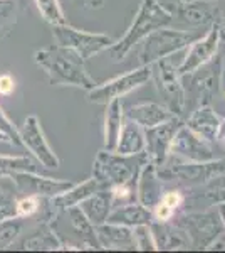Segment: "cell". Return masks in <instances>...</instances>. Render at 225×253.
<instances>
[{"label":"cell","instance_id":"obj_1","mask_svg":"<svg viewBox=\"0 0 225 253\" xmlns=\"http://www.w3.org/2000/svg\"><path fill=\"white\" fill-rule=\"evenodd\" d=\"M34 61L46 71L54 86H76L89 91L97 84L86 71V61L69 47L54 44L40 49L34 54Z\"/></svg>","mask_w":225,"mask_h":253},{"label":"cell","instance_id":"obj_2","mask_svg":"<svg viewBox=\"0 0 225 253\" xmlns=\"http://www.w3.org/2000/svg\"><path fill=\"white\" fill-rule=\"evenodd\" d=\"M175 22L173 12L165 7L158 0H141L140 9L134 15L131 26L123 34L121 39L114 41V44L108 49L109 56L114 63H121L128 56V52L141 42L143 39L160 27H168Z\"/></svg>","mask_w":225,"mask_h":253},{"label":"cell","instance_id":"obj_3","mask_svg":"<svg viewBox=\"0 0 225 253\" xmlns=\"http://www.w3.org/2000/svg\"><path fill=\"white\" fill-rule=\"evenodd\" d=\"M225 61L224 54L219 52L208 63L202 64L195 71L182 76L185 89V108L183 113H190L203 105H212L215 96L222 91Z\"/></svg>","mask_w":225,"mask_h":253},{"label":"cell","instance_id":"obj_4","mask_svg":"<svg viewBox=\"0 0 225 253\" xmlns=\"http://www.w3.org/2000/svg\"><path fill=\"white\" fill-rule=\"evenodd\" d=\"M148 161L150 159L146 152L125 156V154H118L114 150L103 149L94 159L93 175L108 187L114 184L136 186L138 175Z\"/></svg>","mask_w":225,"mask_h":253},{"label":"cell","instance_id":"obj_5","mask_svg":"<svg viewBox=\"0 0 225 253\" xmlns=\"http://www.w3.org/2000/svg\"><path fill=\"white\" fill-rule=\"evenodd\" d=\"M171 223L187 235L192 248L195 250H210L212 245L225 235L219 208H207L202 211H178Z\"/></svg>","mask_w":225,"mask_h":253},{"label":"cell","instance_id":"obj_6","mask_svg":"<svg viewBox=\"0 0 225 253\" xmlns=\"http://www.w3.org/2000/svg\"><path fill=\"white\" fill-rule=\"evenodd\" d=\"M225 174V157L208 162H187L177 159H166L158 166V175L163 182H175L180 187H195Z\"/></svg>","mask_w":225,"mask_h":253},{"label":"cell","instance_id":"obj_7","mask_svg":"<svg viewBox=\"0 0 225 253\" xmlns=\"http://www.w3.org/2000/svg\"><path fill=\"white\" fill-rule=\"evenodd\" d=\"M200 36L195 32L171 29V27H160L143 39V46L140 52V64H153L160 59L170 58L175 52L187 49L198 39Z\"/></svg>","mask_w":225,"mask_h":253},{"label":"cell","instance_id":"obj_8","mask_svg":"<svg viewBox=\"0 0 225 253\" xmlns=\"http://www.w3.org/2000/svg\"><path fill=\"white\" fill-rule=\"evenodd\" d=\"M52 38H54L56 44L76 51L84 61H89L96 54L108 51L114 44V39L111 36L99 34V32L81 31L69 26V24L52 26Z\"/></svg>","mask_w":225,"mask_h":253},{"label":"cell","instance_id":"obj_9","mask_svg":"<svg viewBox=\"0 0 225 253\" xmlns=\"http://www.w3.org/2000/svg\"><path fill=\"white\" fill-rule=\"evenodd\" d=\"M151 80L155 83L157 93L175 115L182 117L185 108V89L178 68L170 58L160 59L151 64Z\"/></svg>","mask_w":225,"mask_h":253},{"label":"cell","instance_id":"obj_10","mask_svg":"<svg viewBox=\"0 0 225 253\" xmlns=\"http://www.w3.org/2000/svg\"><path fill=\"white\" fill-rule=\"evenodd\" d=\"M151 80V64H140L136 69L128 71L121 76L97 83L93 89L88 91V100L96 105H106L111 100L128 95L133 89L143 86Z\"/></svg>","mask_w":225,"mask_h":253},{"label":"cell","instance_id":"obj_11","mask_svg":"<svg viewBox=\"0 0 225 253\" xmlns=\"http://www.w3.org/2000/svg\"><path fill=\"white\" fill-rule=\"evenodd\" d=\"M222 19H219V20H215L214 24H210L207 34L203 36V38L195 39L193 42L187 47L185 58H183L182 63L177 66L180 76H185L188 73L195 71L197 68L208 63V61L212 58H215V56L220 52V47H222V42L225 39Z\"/></svg>","mask_w":225,"mask_h":253},{"label":"cell","instance_id":"obj_12","mask_svg":"<svg viewBox=\"0 0 225 253\" xmlns=\"http://www.w3.org/2000/svg\"><path fill=\"white\" fill-rule=\"evenodd\" d=\"M168 157L187 162H208L219 159V156L215 154V144L192 132L185 125V122L175 133L173 142L170 145Z\"/></svg>","mask_w":225,"mask_h":253},{"label":"cell","instance_id":"obj_13","mask_svg":"<svg viewBox=\"0 0 225 253\" xmlns=\"http://www.w3.org/2000/svg\"><path fill=\"white\" fill-rule=\"evenodd\" d=\"M20 140H22V147H26L29 152L37 159L39 164L46 169H57L61 166V161L57 154L49 145L46 135H44L42 125H40L39 118L35 115H31L26 118L24 125L19 128Z\"/></svg>","mask_w":225,"mask_h":253},{"label":"cell","instance_id":"obj_14","mask_svg":"<svg viewBox=\"0 0 225 253\" xmlns=\"http://www.w3.org/2000/svg\"><path fill=\"white\" fill-rule=\"evenodd\" d=\"M183 125V120L178 115L173 117L168 122H163L160 125H155L151 128H145V140H146V150L148 159L153 164L161 166L168 159L170 145L173 142L175 133Z\"/></svg>","mask_w":225,"mask_h":253},{"label":"cell","instance_id":"obj_15","mask_svg":"<svg viewBox=\"0 0 225 253\" xmlns=\"http://www.w3.org/2000/svg\"><path fill=\"white\" fill-rule=\"evenodd\" d=\"M12 179L19 193L24 196H37V198H54L76 184L69 179L46 177L37 172H15L12 174Z\"/></svg>","mask_w":225,"mask_h":253},{"label":"cell","instance_id":"obj_16","mask_svg":"<svg viewBox=\"0 0 225 253\" xmlns=\"http://www.w3.org/2000/svg\"><path fill=\"white\" fill-rule=\"evenodd\" d=\"M173 17L187 26H210L224 15L217 2H203V0L180 2L178 0L173 10Z\"/></svg>","mask_w":225,"mask_h":253},{"label":"cell","instance_id":"obj_17","mask_svg":"<svg viewBox=\"0 0 225 253\" xmlns=\"http://www.w3.org/2000/svg\"><path fill=\"white\" fill-rule=\"evenodd\" d=\"M224 124V117L219 115L212 105H203V107L195 108L193 112L188 113L185 125L192 132H195L205 140L217 144V138H219L220 128Z\"/></svg>","mask_w":225,"mask_h":253},{"label":"cell","instance_id":"obj_18","mask_svg":"<svg viewBox=\"0 0 225 253\" xmlns=\"http://www.w3.org/2000/svg\"><path fill=\"white\" fill-rule=\"evenodd\" d=\"M163 184L161 177L158 175V166L151 161L143 166L140 175L136 181V201H140L143 206L153 208L163 196Z\"/></svg>","mask_w":225,"mask_h":253},{"label":"cell","instance_id":"obj_19","mask_svg":"<svg viewBox=\"0 0 225 253\" xmlns=\"http://www.w3.org/2000/svg\"><path fill=\"white\" fill-rule=\"evenodd\" d=\"M125 117L129 120L136 122L141 128H151L155 125H160L163 122L171 120L175 115L165 103H157V101H143V103L129 105L125 110Z\"/></svg>","mask_w":225,"mask_h":253},{"label":"cell","instance_id":"obj_20","mask_svg":"<svg viewBox=\"0 0 225 253\" xmlns=\"http://www.w3.org/2000/svg\"><path fill=\"white\" fill-rule=\"evenodd\" d=\"M97 242L101 250H136L133 228L106 221L96 226Z\"/></svg>","mask_w":225,"mask_h":253},{"label":"cell","instance_id":"obj_21","mask_svg":"<svg viewBox=\"0 0 225 253\" xmlns=\"http://www.w3.org/2000/svg\"><path fill=\"white\" fill-rule=\"evenodd\" d=\"M151 233H153L157 250H190L192 245L187 235L175 226L171 221H151Z\"/></svg>","mask_w":225,"mask_h":253},{"label":"cell","instance_id":"obj_22","mask_svg":"<svg viewBox=\"0 0 225 253\" xmlns=\"http://www.w3.org/2000/svg\"><path fill=\"white\" fill-rule=\"evenodd\" d=\"M108 221L134 228L140 226V224H150L153 221V214H151L150 208L143 206L140 201H131L113 206L111 213L108 216Z\"/></svg>","mask_w":225,"mask_h":253},{"label":"cell","instance_id":"obj_23","mask_svg":"<svg viewBox=\"0 0 225 253\" xmlns=\"http://www.w3.org/2000/svg\"><path fill=\"white\" fill-rule=\"evenodd\" d=\"M83 213L88 216V219L94 226H99L108 221V216L113 210V198L109 187H103V189L93 193L89 198H86L79 205Z\"/></svg>","mask_w":225,"mask_h":253},{"label":"cell","instance_id":"obj_24","mask_svg":"<svg viewBox=\"0 0 225 253\" xmlns=\"http://www.w3.org/2000/svg\"><path fill=\"white\" fill-rule=\"evenodd\" d=\"M63 214H66L69 218V223L72 224L76 235L79 236L83 250H101V245L97 242L96 235V226L89 221L88 216L83 213V210L79 206L69 208Z\"/></svg>","mask_w":225,"mask_h":253},{"label":"cell","instance_id":"obj_25","mask_svg":"<svg viewBox=\"0 0 225 253\" xmlns=\"http://www.w3.org/2000/svg\"><path fill=\"white\" fill-rule=\"evenodd\" d=\"M146 150V140H145V128H141L136 122L129 120L125 117L118 145L114 152L125 154V156H133V154H141Z\"/></svg>","mask_w":225,"mask_h":253},{"label":"cell","instance_id":"obj_26","mask_svg":"<svg viewBox=\"0 0 225 253\" xmlns=\"http://www.w3.org/2000/svg\"><path fill=\"white\" fill-rule=\"evenodd\" d=\"M104 149L106 150H114L118 145V138H120L123 124H125V110L120 101V98L111 100L109 103L104 105Z\"/></svg>","mask_w":225,"mask_h":253},{"label":"cell","instance_id":"obj_27","mask_svg":"<svg viewBox=\"0 0 225 253\" xmlns=\"http://www.w3.org/2000/svg\"><path fill=\"white\" fill-rule=\"evenodd\" d=\"M24 250H44V252H59L63 248V240L56 231L54 224L44 221L37 231H34L26 242L22 243Z\"/></svg>","mask_w":225,"mask_h":253},{"label":"cell","instance_id":"obj_28","mask_svg":"<svg viewBox=\"0 0 225 253\" xmlns=\"http://www.w3.org/2000/svg\"><path fill=\"white\" fill-rule=\"evenodd\" d=\"M15 172H37V166L26 156H0V174L12 175Z\"/></svg>","mask_w":225,"mask_h":253},{"label":"cell","instance_id":"obj_29","mask_svg":"<svg viewBox=\"0 0 225 253\" xmlns=\"http://www.w3.org/2000/svg\"><path fill=\"white\" fill-rule=\"evenodd\" d=\"M37 5L39 14L42 19L49 22L51 26H61V24H67L66 14H64L63 7H61L59 0H34Z\"/></svg>","mask_w":225,"mask_h":253},{"label":"cell","instance_id":"obj_30","mask_svg":"<svg viewBox=\"0 0 225 253\" xmlns=\"http://www.w3.org/2000/svg\"><path fill=\"white\" fill-rule=\"evenodd\" d=\"M20 230H22V223H20L19 216L9 219H2L0 221V250L10 247L19 236Z\"/></svg>","mask_w":225,"mask_h":253},{"label":"cell","instance_id":"obj_31","mask_svg":"<svg viewBox=\"0 0 225 253\" xmlns=\"http://www.w3.org/2000/svg\"><path fill=\"white\" fill-rule=\"evenodd\" d=\"M133 235H134V245H136V250H141V252L157 250V243H155V238H153V233H151L150 224H140V226H134Z\"/></svg>","mask_w":225,"mask_h":253},{"label":"cell","instance_id":"obj_32","mask_svg":"<svg viewBox=\"0 0 225 253\" xmlns=\"http://www.w3.org/2000/svg\"><path fill=\"white\" fill-rule=\"evenodd\" d=\"M40 206H42V198H37V196H22L15 203V211H17L19 218H31V216L39 213Z\"/></svg>","mask_w":225,"mask_h":253},{"label":"cell","instance_id":"obj_33","mask_svg":"<svg viewBox=\"0 0 225 253\" xmlns=\"http://www.w3.org/2000/svg\"><path fill=\"white\" fill-rule=\"evenodd\" d=\"M109 191H111L113 206L136 201V186H131V184H114V186H109Z\"/></svg>","mask_w":225,"mask_h":253},{"label":"cell","instance_id":"obj_34","mask_svg":"<svg viewBox=\"0 0 225 253\" xmlns=\"http://www.w3.org/2000/svg\"><path fill=\"white\" fill-rule=\"evenodd\" d=\"M0 133L7 137V140L10 144L17 145V147H22V140H20V133H19V128H15L14 124L10 122V118L5 115L2 108H0Z\"/></svg>","mask_w":225,"mask_h":253},{"label":"cell","instance_id":"obj_35","mask_svg":"<svg viewBox=\"0 0 225 253\" xmlns=\"http://www.w3.org/2000/svg\"><path fill=\"white\" fill-rule=\"evenodd\" d=\"M15 22V2L14 0H0V36Z\"/></svg>","mask_w":225,"mask_h":253},{"label":"cell","instance_id":"obj_36","mask_svg":"<svg viewBox=\"0 0 225 253\" xmlns=\"http://www.w3.org/2000/svg\"><path fill=\"white\" fill-rule=\"evenodd\" d=\"M151 214H153V221H171L177 211L170 208L166 203L158 201L157 205L151 208Z\"/></svg>","mask_w":225,"mask_h":253},{"label":"cell","instance_id":"obj_37","mask_svg":"<svg viewBox=\"0 0 225 253\" xmlns=\"http://www.w3.org/2000/svg\"><path fill=\"white\" fill-rule=\"evenodd\" d=\"M14 91H15V80L12 78L9 73L0 75V95L10 96Z\"/></svg>","mask_w":225,"mask_h":253},{"label":"cell","instance_id":"obj_38","mask_svg":"<svg viewBox=\"0 0 225 253\" xmlns=\"http://www.w3.org/2000/svg\"><path fill=\"white\" fill-rule=\"evenodd\" d=\"M83 9H91V10H97L104 7V0H77Z\"/></svg>","mask_w":225,"mask_h":253},{"label":"cell","instance_id":"obj_39","mask_svg":"<svg viewBox=\"0 0 225 253\" xmlns=\"http://www.w3.org/2000/svg\"><path fill=\"white\" fill-rule=\"evenodd\" d=\"M217 144L222 145V149L225 150V117H224V124H222V128H220L219 138H217Z\"/></svg>","mask_w":225,"mask_h":253},{"label":"cell","instance_id":"obj_40","mask_svg":"<svg viewBox=\"0 0 225 253\" xmlns=\"http://www.w3.org/2000/svg\"><path fill=\"white\" fill-rule=\"evenodd\" d=\"M219 213H220V218H222V223H224V228H225V201L224 203H220L219 206Z\"/></svg>","mask_w":225,"mask_h":253},{"label":"cell","instance_id":"obj_41","mask_svg":"<svg viewBox=\"0 0 225 253\" xmlns=\"http://www.w3.org/2000/svg\"><path fill=\"white\" fill-rule=\"evenodd\" d=\"M0 140H2V142H9V140H7V137L2 135V133H0Z\"/></svg>","mask_w":225,"mask_h":253},{"label":"cell","instance_id":"obj_42","mask_svg":"<svg viewBox=\"0 0 225 253\" xmlns=\"http://www.w3.org/2000/svg\"><path fill=\"white\" fill-rule=\"evenodd\" d=\"M222 26H224V36H225V17L222 19Z\"/></svg>","mask_w":225,"mask_h":253},{"label":"cell","instance_id":"obj_43","mask_svg":"<svg viewBox=\"0 0 225 253\" xmlns=\"http://www.w3.org/2000/svg\"><path fill=\"white\" fill-rule=\"evenodd\" d=\"M203 2H220V0H203Z\"/></svg>","mask_w":225,"mask_h":253},{"label":"cell","instance_id":"obj_44","mask_svg":"<svg viewBox=\"0 0 225 253\" xmlns=\"http://www.w3.org/2000/svg\"><path fill=\"white\" fill-rule=\"evenodd\" d=\"M180 2H187V0H180Z\"/></svg>","mask_w":225,"mask_h":253},{"label":"cell","instance_id":"obj_45","mask_svg":"<svg viewBox=\"0 0 225 253\" xmlns=\"http://www.w3.org/2000/svg\"><path fill=\"white\" fill-rule=\"evenodd\" d=\"M224 96H225V91H224Z\"/></svg>","mask_w":225,"mask_h":253},{"label":"cell","instance_id":"obj_46","mask_svg":"<svg viewBox=\"0 0 225 253\" xmlns=\"http://www.w3.org/2000/svg\"><path fill=\"white\" fill-rule=\"evenodd\" d=\"M158 2H161V0H158Z\"/></svg>","mask_w":225,"mask_h":253}]
</instances>
